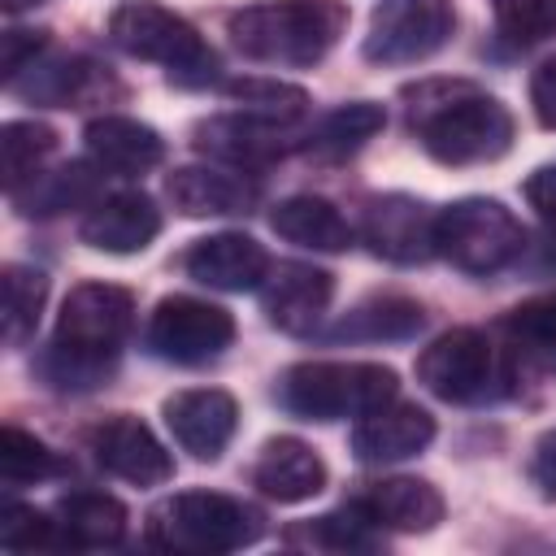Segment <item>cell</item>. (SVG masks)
Here are the masks:
<instances>
[{
    "instance_id": "1",
    "label": "cell",
    "mask_w": 556,
    "mask_h": 556,
    "mask_svg": "<svg viewBox=\"0 0 556 556\" xmlns=\"http://www.w3.org/2000/svg\"><path fill=\"white\" fill-rule=\"evenodd\" d=\"M135 326V295L113 282H78L61 313L52 343L35 361L39 378L56 391H96L113 378L122 343Z\"/></svg>"
},
{
    "instance_id": "2",
    "label": "cell",
    "mask_w": 556,
    "mask_h": 556,
    "mask_svg": "<svg viewBox=\"0 0 556 556\" xmlns=\"http://www.w3.org/2000/svg\"><path fill=\"white\" fill-rule=\"evenodd\" d=\"M408 126L439 165H486L513 148V113L473 83H417L404 87Z\"/></svg>"
},
{
    "instance_id": "3",
    "label": "cell",
    "mask_w": 556,
    "mask_h": 556,
    "mask_svg": "<svg viewBox=\"0 0 556 556\" xmlns=\"http://www.w3.org/2000/svg\"><path fill=\"white\" fill-rule=\"evenodd\" d=\"M230 43L265 65H317L348 30L343 0H261L226 22Z\"/></svg>"
},
{
    "instance_id": "4",
    "label": "cell",
    "mask_w": 556,
    "mask_h": 556,
    "mask_svg": "<svg viewBox=\"0 0 556 556\" xmlns=\"http://www.w3.org/2000/svg\"><path fill=\"white\" fill-rule=\"evenodd\" d=\"M395 400V369L374 361H304L278 378V404L304 421L365 417Z\"/></svg>"
},
{
    "instance_id": "5",
    "label": "cell",
    "mask_w": 556,
    "mask_h": 556,
    "mask_svg": "<svg viewBox=\"0 0 556 556\" xmlns=\"http://www.w3.org/2000/svg\"><path fill=\"white\" fill-rule=\"evenodd\" d=\"M265 534V517L222 491H182L148 513V539L165 552H235Z\"/></svg>"
},
{
    "instance_id": "6",
    "label": "cell",
    "mask_w": 556,
    "mask_h": 556,
    "mask_svg": "<svg viewBox=\"0 0 556 556\" xmlns=\"http://www.w3.org/2000/svg\"><path fill=\"white\" fill-rule=\"evenodd\" d=\"M109 39L126 56L165 65L169 83H178V87H208V83H217V70H222L217 52L195 35V26L187 17H178V13L161 9V4L130 0V4L113 9Z\"/></svg>"
},
{
    "instance_id": "7",
    "label": "cell",
    "mask_w": 556,
    "mask_h": 556,
    "mask_svg": "<svg viewBox=\"0 0 556 556\" xmlns=\"http://www.w3.org/2000/svg\"><path fill=\"white\" fill-rule=\"evenodd\" d=\"M434 248L447 265H456L465 274H495L521 256L526 230L508 204L486 200V195H465V200L439 208Z\"/></svg>"
},
{
    "instance_id": "8",
    "label": "cell",
    "mask_w": 556,
    "mask_h": 556,
    "mask_svg": "<svg viewBox=\"0 0 556 556\" xmlns=\"http://www.w3.org/2000/svg\"><path fill=\"white\" fill-rule=\"evenodd\" d=\"M143 343L156 361L208 365L235 343V317L195 295H165L148 317Z\"/></svg>"
},
{
    "instance_id": "9",
    "label": "cell",
    "mask_w": 556,
    "mask_h": 556,
    "mask_svg": "<svg viewBox=\"0 0 556 556\" xmlns=\"http://www.w3.org/2000/svg\"><path fill=\"white\" fill-rule=\"evenodd\" d=\"M413 369H417V382L447 404H482L500 391L495 387L500 382L495 348L473 326H456V330L439 334L430 348H421Z\"/></svg>"
},
{
    "instance_id": "10",
    "label": "cell",
    "mask_w": 556,
    "mask_h": 556,
    "mask_svg": "<svg viewBox=\"0 0 556 556\" xmlns=\"http://www.w3.org/2000/svg\"><path fill=\"white\" fill-rule=\"evenodd\" d=\"M456 30V9L452 0H387L369 35L361 43V56L374 65H417L434 56Z\"/></svg>"
},
{
    "instance_id": "11",
    "label": "cell",
    "mask_w": 556,
    "mask_h": 556,
    "mask_svg": "<svg viewBox=\"0 0 556 556\" xmlns=\"http://www.w3.org/2000/svg\"><path fill=\"white\" fill-rule=\"evenodd\" d=\"M87 447L96 456V465L130 486H161L174 478V456L165 452V443L130 413H113L100 426H91Z\"/></svg>"
},
{
    "instance_id": "12",
    "label": "cell",
    "mask_w": 556,
    "mask_h": 556,
    "mask_svg": "<svg viewBox=\"0 0 556 556\" xmlns=\"http://www.w3.org/2000/svg\"><path fill=\"white\" fill-rule=\"evenodd\" d=\"M434 217L421 200L413 195H374L361 213V239L369 243L374 256L391 265H421L430 261L434 248Z\"/></svg>"
},
{
    "instance_id": "13",
    "label": "cell",
    "mask_w": 556,
    "mask_h": 556,
    "mask_svg": "<svg viewBox=\"0 0 556 556\" xmlns=\"http://www.w3.org/2000/svg\"><path fill=\"white\" fill-rule=\"evenodd\" d=\"M165 426L182 452L195 460H217L239 426V404L222 387H191L165 400Z\"/></svg>"
},
{
    "instance_id": "14",
    "label": "cell",
    "mask_w": 556,
    "mask_h": 556,
    "mask_svg": "<svg viewBox=\"0 0 556 556\" xmlns=\"http://www.w3.org/2000/svg\"><path fill=\"white\" fill-rule=\"evenodd\" d=\"M334 300V274L304 265V261H278L269 265V278L261 282V304L269 326L287 334H308L326 317Z\"/></svg>"
},
{
    "instance_id": "15",
    "label": "cell",
    "mask_w": 556,
    "mask_h": 556,
    "mask_svg": "<svg viewBox=\"0 0 556 556\" xmlns=\"http://www.w3.org/2000/svg\"><path fill=\"white\" fill-rule=\"evenodd\" d=\"M187 274L213 291H252L269 278V252L239 230H222V235H204L191 243V252L182 256Z\"/></svg>"
},
{
    "instance_id": "16",
    "label": "cell",
    "mask_w": 556,
    "mask_h": 556,
    "mask_svg": "<svg viewBox=\"0 0 556 556\" xmlns=\"http://www.w3.org/2000/svg\"><path fill=\"white\" fill-rule=\"evenodd\" d=\"M83 143H87L91 165L100 174H117V178H139V174L156 169L165 156V139L148 122L122 117V113L91 117L83 130Z\"/></svg>"
},
{
    "instance_id": "17",
    "label": "cell",
    "mask_w": 556,
    "mask_h": 556,
    "mask_svg": "<svg viewBox=\"0 0 556 556\" xmlns=\"http://www.w3.org/2000/svg\"><path fill=\"white\" fill-rule=\"evenodd\" d=\"M434 439V417L417 404L404 400H387L382 408L365 413L352 430V452L365 465H391V460H408L421 447H430Z\"/></svg>"
},
{
    "instance_id": "18",
    "label": "cell",
    "mask_w": 556,
    "mask_h": 556,
    "mask_svg": "<svg viewBox=\"0 0 556 556\" xmlns=\"http://www.w3.org/2000/svg\"><path fill=\"white\" fill-rule=\"evenodd\" d=\"M165 195L182 217H235L256 204V182L243 178L239 165H182L169 174Z\"/></svg>"
},
{
    "instance_id": "19",
    "label": "cell",
    "mask_w": 556,
    "mask_h": 556,
    "mask_svg": "<svg viewBox=\"0 0 556 556\" xmlns=\"http://www.w3.org/2000/svg\"><path fill=\"white\" fill-rule=\"evenodd\" d=\"M161 235V208L143 195V191H122V195H109L100 200L83 226H78V239L96 252H113V256H130V252H143L152 239Z\"/></svg>"
},
{
    "instance_id": "20",
    "label": "cell",
    "mask_w": 556,
    "mask_h": 556,
    "mask_svg": "<svg viewBox=\"0 0 556 556\" xmlns=\"http://www.w3.org/2000/svg\"><path fill=\"white\" fill-rule=\"evenodd\" d=\"M252 486L278 504H304L326 486V460L295 434H278L252 465Z\"/></svg>"
},
{
    "instance_id": "21",
    "label": "cell",
    "mask_w": 556,
    "mask_h": 556,
    "mask_svg": "<svg viewBox=\"0 0 556 556\" xmlns=\"http://www.w3.org/2000/svg\"><path fill=\"white\" fill-rule=\"evenodd\" d=\"M356 508L382 526V530H400V534H426L443 521V495L426 482V478H382L369 482L365 495H356Z\"/></svg>"
},
{
    "instance_id": "22",
    "label": "cell",
    "mask_w": 556,
    "mask_h": 556,
    "mask_svg": "<svg viewBox=\"0 0 556 556\" xmlns=\"http://www.w3.org/2000/svg\"><path fill=\"white\" fill-rule=\"evenodd\" d=\"M282 130L287 126H274V122H261L252 113H239V117H208V122H195L191 126V143L217 161H230V165H261V161H274L282 156Z\"/></svg>"
},
{
    "instance_id": "23",
    "label": "cell",
    "mask_w": 556,
    "mask_h": 556,
    "mask_svg": "<svg viewBox=\"0 0 556 556\" xmlns=\"http://www.w3.org/2000/svg\"><path fill=\"white\" fill-rule=\"evenodd\" d=\"M269 226L287 243H300V248H313V252H343L352 243L348 217L321 195H287V200H278L274 213H269Z\"/></svg>"
},
{
    "instance_id": "24",
    "label": "cell",
    "mask_w": 556,
    "mask_h": 556,
    "mask_svg": "<svg viewBox=\"0 0 556 556\" xmlns=\"http://www.w3.org/2000/svg\"><path fill=\"white\" fill-rule=\"evenodd\" d=\"M426 326V308L408 295H369L361 300L352 313H343V321L330 330V339H348V343H382V339H413Z\"/></svg>"
},
{
    "instance_id": "25",
    "label": "cell",
    "mask_w": 556,
    "mask_h": 556,
    "mask_svg": "<svg viewBox=\"0 0 556 556\" xmlns=\"http://www.w3.org/2000/svg\"><path fill=\"white\" fill-rule=\"evenodd\" d=\"M56 526L74 547H113L126 534V508L104 491H74L56 504Z\"/></svg>"
},
{
    "instance_id": "26",
    "label": "cell",
    "mask_w": 556,
    "mask_h": 556,
    "mask_svg": "<svg viewBox=\"0 0 556 556\" xmlns=\"http://www.w3.org/2000/svg\"><path fill=\"white\" fill-rule=\"evenodd\" d=\"M382 126H387L382 104H374V100H352V104L330 109V113L304 135V152H308V156H321V161H339V156L361 152Z\"/></svg>"
},
{
    "instance_id": "27",
    "label": "cell",
    "mask_w": 556,
    "mask_h": 556,
    "mask_svg": "<svg viewBox=\"0 0 556 556\" xmlns=\"http://www.w3.org/2000/svg\"><path fill=\"white\" fill-rule=\"evenodd\" d=\"M96 78V65L83 61V56H52V61H35L30 70H22L9 91H17L22 100H35V104H56V109H70L87 96Z\"/></svg>"
},
{
    "instance_id": "28",
    "label": "cell",
    "mask_w": 556,
    "mask_h": 556,
    "mask_svg": "<svg viewBox=\"0 0 556 556\" xmlns=\"http://www.w3.org/2000/svg\"><path fill=\"white\" fill-rule=\"evenodd\" d=\"M56 152V130L43 122H4L0 130V169H4V191L17 195L26 191L39 174L43 161Z\"/></svg>"
},
{
    "instance_id": "29",
    "label": "cell",
    "mask_w": 556,
    "mask_h": 556,
    "mask_svg": "<svg viewBox=\"0 0 556 556\" xmlns=\"http://www.w3.org/2000/svg\"><path fill=\"white\" fill-rule=\"evenodd\" d=\"M0 282H4V343L22 348L39 326V313L48 300V278L35 265H4Z\"/></svg>"
},
{
    "instance_id": "30",
    "label": "cell",
    "mask_w": 556,
    "mask_h": 556,
    "mask_svg": "<svg viewBox=\"0 0 556 556\" xmlns=\"http://www.w3.org/2000/svg\"><path fill=\"white\" fill-rule=\"evenodd\" d=\"M226 96L243 113H252L261 122H274V126H295L308 113V91L291 87V83H278V78H235V83H226Z\"/></svg>"
},
{
    "instance_id": "31",
    "label": "cell",
    "mask_w": 556,
    "mask_h": 556,
    "mask_svg": "<svg viewBox=\"0 0 556 556\" xmlns=\"http://www.w3.org/2000/svg\"><path fill=\"white\" fill-rule=\"evenodd\" d=\"M96 195V174L87 165H61L56 174H39L30 182V191H17L13 200L22 204V213H65V208H78Z\"/></svg>"
},
{
    "instance_id": "32",
    "label": "cell",
    "mask_w": 556,
    "mask_h": 556,
    "mask_svg": "<svg viewBox=\"0 0 556 556\" xmlns=\"http://www.w3.org/2000/svg\"><path fill=\"white\" fill-rule=\"evenodd\" d=\"M291 543H308V547H326V552H365L374 547V521L352 504V508H339V513H321L295 530H287Z\"/></svg>"
},
{
    "instance_id": "33",
    "label": "cell",
    "mask_w": 556,
    "mask_h": 556,
    "mask_svg": "<svg viewBox=\"0 0 556 556\" xmlns=\"http://www.w3.org/2000/svg\"><path fill=\"white\" fill-rule=\"evenodd\" d=\"M504 330L513 334V343H517L526 356H534L539 365L556 369V291L517 304V308L504 317Z\"/></svg>"
},
{
    "instance_id": "34",
    "label": "cell",
    "mask_w": 556,
    "mask_h": 556,
    "mask_svg": "<svg viewBox=\"0 0 556 556\" xmlns=\"http://www.w3.org/2000/svg\"><path fill=\"white\" fill-rule=\"evenodd\" d=\"M61 469L56 452L48 443H39L35 434L17 430V426H4L0 430V478L9 486H22V482H43Z\"/></svg>"
},
{
    "instance_id": "35",
    "label": "cell",
    "mask_w": 556,
    "mask_h": 556,
    "mask_svg": "<svg viewBox=\"0 0 556 556\" xmlns=\"http://www.w3.org/2000/svg\"><path fill=\"white\" fill-rule=\"evenodd\" d=\"M491 13L513 43H543L556 35V0H491Z\"/></svg>"
},
{
    "instance_id": "36",
    "label": "cell",
    "mask_w": 556,
    "mask_h": 556,
    "mask_svg": "<svg viewBox=\"0 0 556 556\" xmlns=\"http://www.w3.org/2000/svg\"><path fill=\"white\" fill-rule=\"evenodd\" d=\"M56 530H61V526L48 521V517H43L39 508H30V504H4V513H0V543L13 547V552L56 547V543H65Z\"/></svg>"
},
{
    "instance_id": "37",
    "label": "cell",
    "mask_w": 556,
    "mask_h": 556,
    "mask_svg": "<svg viewBox=\"0 0 556 556\" xmlns=\"http://www.w3.org/2000/svg\"><path fill=\"white\" fill-rule=\"evenodd\" d=\"M43 30H9L4 35V52H0V70H4V87L22 74V70H30L35 61H39V52H43Z\"/></svg>"
},
{
    "instance_id": "38",
    "label": "cell",
    "mask_w": 556,
    "mask_h": 556,
    "mask_svg": "<svg viewBox=\"0 0 556 556\" xmlns=\"http://www.w3.org/2000/svg\"><path fill=\"white\" fill-rule=\"evenodd\" d=\"M526 204L539 213V222L556 235V165H539L526 178Z\"/></svg>"
},
{
    "instance_id": "39",
    "label": "cell",
    "mask_w": 556,
    "mask_h": 556,
    "mask_svg": "<svg viewBox=\"0 0 556 556\" xmlns=\"http://www.w3.org/2000/svg\"><path fill=\"white\" fill-rule=\"evenodd\" d=\"M530 109H534L543 130H556V56L534 70V78H530Z\"/></svg>"
},
{
    "instance_id": "40",
    "label": "cell",
    "mask_w": 556,
    "mask_h": 556,
    "mask_svg": "<svg viewBox=\"0 0 556 556\" xmlns=\"http://www.w3.org/2000/svg\"><path fill=\"white\" fill-rule=\"evenodd\" d=\"M530 478H534V486H539L547 500H556V430H547V434L534 443Z\"/></svg>"
},
{
    "instance_id": "41",
    "label": "cell",
    "mask_w": 556,
    "mask_h": 556,
    "mask_svg": "<svg viewBox=\"0 0 556 556\" xmlns=\"http://www.w3.org/2000/svg\"><path fill=\"white\" fill-rule=\"evenodd\" d=\"M9 13H22V9H35V4H43V0H0Z\"/></svg>"
}]
</instances>
